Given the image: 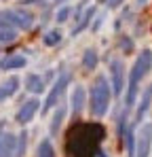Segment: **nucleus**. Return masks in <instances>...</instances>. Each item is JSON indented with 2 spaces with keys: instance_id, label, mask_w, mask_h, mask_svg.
I'll list each match as a JSON object with an SVG mask.
<instances>
[{
  "instance_id": "19",
  "label": "nucleus",
  "mask_w": 152,
  "mask_h": 157,
  "mask_svg": "<svg viewBox=\"0 0 152 157\" xmlns=\"http://www.w3.org/2000/svg\"><path fill=\"white\" fill-rule=\"evenodd\" d=\"M61 38H63V34L59 30H51V32H47L42 36V43H45V47H55V45L61 43Z\"/></svg>"
},
{
  "instance_id": "5",
  "label": "nucleus",
  "mask_w": 152,
  "mask_h": 157,
  "mask_svg": "<svg viewBox=\"0 0 152 157\" xmlns=\"http://www.w3.org/2000/svg\"><path fill=\"white\" fill-rule=\"evenodd\" d=\"M150 149H152V121H144L137 128L135 157H150Z\"/></svg>"
},
{
  "instance_id": "9",
  "label": "nucleus",
  "mask_w": 152,
  "mask_h": 157,
  "mask_svg": "<svg viewBox=\"0 0 152 157\" xmlns=\"http://www.w3.org/2000/svg\"><path fill=\"white\" fill-rule=\"evenodd\" d=\"M150 104H152V85H148V87L144 89L142 98H139V104H137V110H135V117H133V121H131L135 128H139V125L144 123V117H146V113L150 110Z\"/></svg>"
},
{
  "instance_id": "18",
  "label": "nucleus",
  "mask_w": 152,
  "mask_h": 157,
  "mask_svg": "<svg viewBox=\"0 0 152 157\" xmlns=\"http://www.w3.org/2000/svg\"><path fill=\"white\" fill-rule=\"evenodd\" d=\"M36 157H57L55 155V149H53V142L49 138L40 140L38 147H36Z\"/></svg>"
},
{
  "instance_id": "14",
  "label": "nucleus",
  "mask_w": 152,
  "mask_h": 157,
  "mask_svg": "<svg viewBox=\"0 0 152 157\" xmlns=\"http://www.w3.org/2000/svg\"><path fill=\"white\" fill-rule=\"evenodd\" d=\"M17 89H19V77L13 75V77L6 78V81H2V83H0V102L13 98V96L17 94Z\"/></svg>"
},
{
  "instance_id": "13",
  "label": "nucleus",
  "mask_w": 152,
  "mask_h": 157,
  "mask_svg": "<svg viewBox=\"0 0 152 157\" xmlns=\"http://www.w3.org/2000/svg\"><path fill=\"white\" fill-rule=\"evenodd\" d=\"M66 115H68V104L61 100V102L57 104V108H55V113H53V119H51V134H53V136H57V134H59L61 125H63Z\"/></svg>"
},
{
  "instance_id": "21",
  "label": "nucleus",
  "mask_w": 152,
  "mask_h": 157,
  "mask_svg": "<svg viewBox=\"0 0 152 157\" xmlns=\"http://www.w3.org/2000/svg\"><path fill=\"white\" fill-rule=\"evenodd\" d=\"M70 15H72V6L63 4V6L57 11V15H55V21H57V24H63V21H68V19H70Z\"/></svg>"
},
{
  "instance_id": "7",
  "label": "nucleus",
  "mask_w": 152,
  "mask_h": 157,
  "mask_svg": "<svg viewBox=\"0 0 152 157\" xmlns=\"http://www.w3.org/2000/svg\"><path fill=\"white\" fill-rule=\"evenodd\" d=\"M40 102H38V98H30V100H25L24 104L19 106V110L15 113V121L19 123V125H27L34 117H36V113H38V108H40Z\"/></svg>"
},
{
  "instance_id": "4",
  "label": "nucleus",
  "mask_w": 152,
  "mask_h": 157,
  "mask_svg": "<svg viewBox=\"0 0 152 157\" xmlns=\"http://www.w3.org/2000/svg\"><path fill=\"white\" fill-rule=\"evenodd\" d=\"M68 85H70V72L63 70L59 77L53 81L51 89L47 91V98H45V102H42V113H45V115H47V110H51L53 106H57L63 100V94H66Z\"/></svg>"
},
{
  "instance_id": "10",
  "label": "nucleus",
  "mask_w": 152,
  "mask_h": 157,
  "mask_svg": "<svg viewBox=\"0 0 152 157\" xmlns=\"http://www.w3.org/2000/svg\"><path fill=\"white\" fill-rule=\"evenodd\" d=\"M25 66H27V59H25V55H21V53H11V55H4V57L0 59V70H2V72L21 70Z\"/></svg>"
},
{
  "instance_id": "23",
  "label": "nucleus",
  "mask_w": 152,
  "mask_h": 157,
  "mask_svg": "<svg viewBox=\"0 0 152 157\" xmlns=\"http://www.w3.org/2000/svg\"><path fill=\"white\" fill-rule=\"evenodd\" d=\"M55 2H63V0H55Z\"/></svg>"
},
{
  "instance_id": "8",
  "label": "nucleus",
  "mask_w": 152,
  "mask_h": 157,
  "mask_svg": "<svg viewBox=\"0 0 152 157\" xmlns=\"http://www.w3.org/2000/svg\"><path fill=\"white\" fill-rule=\"evenodd\" d=\"M17 142L19 138L13 132H0V157H17Z\"/></svg>"
},
{
  "instance_id": "3",
  "label": "nucleus",
  "mask_w": 152,
  "mask_h": 157,
  "mask_svg": "<svg viewBox=\"0 0 152 157\" xmlns=\"http://www.w3.org/2000/svg\"><path fill=\"white\" fill-rule=\"evenodd\" d=\"M34 15L24 6L17 9H2L0 11V30H32Z\"/></svg>"
},
{
  "instance_id": "15",
  "label": "nucleus",
  "mask_w": 152,
  "mask_h": 157,
  "mask_svg": "<svg viewBox=\"0 0 152 157\" xmlns=\"http://www.w3.org/2000/svg\"><path fill=\"white\" fill-rule=\"evenodd\" d=\"M25 89L32 91L34 96L42 94V91H45V77H42V75H36V72H30V75L25 77Z\"/></svg>"
},
{
  "instance_id": "2",
  "label": "nucleus",
  "mask_w": 152,
  "mask_h": 157,
  "mask_svg": "<svg viewBox=\"0 0 152 157\" xmlns=\"http://www.w3.org/2000/svg\"><path fill=\"white\" fill-rule=\"evenodd\" d=\"M112 102V87L108 83V78L103 75H97V78L93 81L91 94H89V110L95 119H101L108 115V108Z\"/></svg>"
},
{
  "instance_id": "17",
  "label": "nucleus",
  "mask_w": 152,
  "mask_h": 157,
  "mask_svg": "<svg viewBox=\"0 0 152 157\" xmlns=\"http://www.w3.org/2000/svg\"><path fill=\"white\" fill-rule=\"evenodd\" d=\"M97 62H100V55H97V51L95 49H87L85 51V55H82V68L85 70H95L97 68Z\"/></svg>"
},
{
  "instance_id": "11",
  "label": "nucleus",
  "mask_w": 152,
  "mask_h": 157,
  "mask_svg": "<svg viewBox=\"0 0 152 157\" xmlns=\"http://www.w3.org/2000/svg\"><path fill=\"white\" fill-rule=\"evenodd\" d=\"M95 13H97V9L95 6H89V9H85V13L82 15H78V24L72 28V36H78L80 32H85L87 28L93 24V19H95Z\"/></svg>"
},
{
  "instance_id": "16",
  "label": "nucleus",
  "mask_w": 152,
  "mask_h": 157,
  "mask_svg": "<svg viewBox=\"0 0 152 157\" xmlns=\"http://www.w3.org/2000/svg\"><path fill=\"white\" fill-rule=\"evenodd\" d=\"M135 140H137V128L133 123H129L125 130V149L127 157H135Z\"/></svg>"
},
{
  "instance_id": "6",
  "label": "nucleus",
  "mask_w": 152,
  "mask_h": 157,
  "mask_svg": "<svg viewBox=\"0 0 152 157\" xmlns=\"http://www.w3.org/2000/svg\"><path fill=\"white\" fill-rule=\"evenodd\" d=\"M110 87H112V94L114 96H121L123 89H125V64L121 57H114L110 59Z\"/></svg>"
},
{
  "instance_id": "1",
  "label": "nucleus",
  "mask_w": 152,
  "mask_h": 157,
  "mask_svg": "<svg viewBox=\"0 0 152 157\" xmlns=\"http://www.w3.org/2000/svg\"><path fill=\"white\" fill-rule=\"evenodd\" d=\"M150 70H152V51L150 49H144L135 57V62L131 66V72H129V78H127V96H125V110L127 113L135 106L137 94H139V85H142L144 78L148 77Z\"/></svg>"
},
{
  "instance_id": "22",
  "label": "nucleus",
  "mask_w": 152,
  "mask_h": 157,
  "mask_svg": "<svg viewBox=\"0 0 152 157\" xmlns=\"http://www.w3.org/2000/svg\"><path fill=\"white\" fill-rule=\"evenodd\" d=\"M123 2H125V0H108V2H106V4H108V6H110V9H118V6H121V4H123Z\"/></svg>"
},
{
  "instance_id": "20",
  "label": "nucleus",
  "mask_w": 152,
  "mask_h": 157,
  "mask_svg": "<svg viewBox=\"0 0 152 157\" xmlns=\"http://www.w3.org/2000/svg\"><path fill=\"white\" fill-rule=\"evenodd\" d=\"M17 40V30H0V47Z\"/></svg>"
},
{
  "instance_id": "12",
  "label": "nucleus",
  "mask_w": 152,
  "mask_h": 157,
  "mask_svg": "<svg viewBox=\"0 0 152 157\" xmlns=\"http://www.w3.org/2000/svg\"><path fill=\"white\" fill-rule=\"evenodd\" d=\"M85 100H87V94H85V87L82 85H76L72 89V98H70V108H72V115L78 117L85 108Z\"/></svg>"
}]
</instances>
